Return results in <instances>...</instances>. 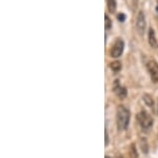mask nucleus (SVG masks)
<instances>
[{"mask_svg": "<svg viewBox=\"0 0 158 158\" xmlns=\"http://www.w3.org/2000/svg\"><path fill=\"white\" fill-rule=\"evenodd\" d=\"M105 145L107 144V142H109V138H107V131H105Z\"/></svg>", "mask_w": 158, "mask_h": 158, "instance_id": "2eb2a0df", "label": "nucleus"}, {"mask_svg": "<svg viewBox=\"0 0 158 158\" xmlns=\"http://www.w3.org/2000/svg\"><path fill=\"white\" fill-rule=\"evenodd\" d=\"M147 68L153 82L158 83V64L155 61H150L147 64Z\"/></svg>", "mask_w": 158, "mask_h": 158, "instance_id": "20e7f679", "label": "nucleus"}, {"mask_svg": "<svg viewBox=\"0 0 158 158\" xmlns=\"http://www.w3.org/2000/svg\"><path fill=\"white\" fill-rule=\"evenodd\" d=\"M136 29H137V32L140 35H143L145 30V14L143 12H139L136 18Z\"/></svg>", "mask_w": 158, "mask_h": 158, "instance_id": "39448f33", "label": "nucleus"}, {"mask_svg": "<svg viewBox=\"0 0 158 158\" xmlns=\"http://www.w3.org/2000/svg\"><path fill=\"white\" fill-rule=\"evenodd\" d=\"M123 49H124V43L121 38H118V39L115 42L113 48L111 50V56L112 57H119L122 54L123 52Z\"/></svg>", "mask_w": 158, "mask_h": 158, "instance_id": "7ed1b4c3", "label": "nucleus"}, {"mask_svg": "<svg viewBox=\"0 0 158 158\" xmlns=\"http://www.w3.org/2000/svg\"><path fill=\"white\" fill-rule=\"evenodd\" d=\"M116 121H117V126H118L119 131L126 130L129 126V123H130V111L124 106H122V105L117 108Z\"/></svg>", "mask_w": 158, "mask_h": 158, "instance_id": "f257e3e1", "label": "nucleus"}, {"mask_svg": "<svg viewBox=\"0 0 158 158\" xmlns=\"http://www.w3.org/2000/svg\"><path fill=\"white\" fill-rule=\"evenodd\" d=\"M136 118H137V121H138V123L140 124V126L142 128H145V130H148V128H150L151 126H152L153 119L148 112L140 111L139 114L137 115Z\"/></svg>", "mask_w": 158, "mask_h": 158, "instance_id": "f03ea898", "label": "nucleus"}, {"mask_svg": "<svg viewBox=\"0 0 158 158\" xmlns=\"http://www.w3.org/2000/svg\"><path fill=\"white\" fill-rule=\"evenodd\" d=\"M132 153H133V158H137V153H135V145H132Z\"/></svg>", "mask_w": 158, "mask_h": 158, "instance_id": "ddd939ff", "label": "nucleus"}, {"mask_svg": "<svg viewBox=\"0 0 158 158\" xmlns=\"http://www.w3.org/2000/svg\"><path fill=\"white\" fill-rule=\"evenodd\" d=\"M117 18H118V20H120V21H124V19H126V16H124V14L120 13Z\"/></svg>", "mask_w": 158, "mask_h": 158, "instance_id": "4468645a", "label": "nucleus"}, {"mask_svg": "<svg viewBox=\"0 0 158 158\" xmlns=\"http://www.w3.org/2000/svg\"><path fill=\"white\" fill-rule=\"evenodd\" d=\"M107 9H109V12L110 13H114L117 8L116 0H107Z\"/></svg>", "mask_w": 158, "mask_h": 158, "instance_id": "6e6552de", "label": "nucleus"}, {"mask_svg": "<svg viewBox=\"0 0 158 158\" xmlns=\"http://www.w3.org/2000/svg\"><path fill=\"white\" fill-rule=\"evenodd\" d=\"M149 44L150 46L154 49L158 48V42H157V38H156V35H155V31L153 29H150L149 31Z\"/></svg>", "mask_w": 158, "mask_h": 158, "instance_id": "0eeeda50", "label": "nucleus"}, {"mask_svg": "<svg viewBox=\"0 0 158 158\" xmlns=\"http://www.w3.org/2000/svg\"><path fill=\"white\" fill-rule=\"evenodd\" d=\"M143 102H145L149 107L154 106V99H153L150 95H143Z\"/></svg>", "mask_w": 158, "mask_h": 158, "instance_id": "1a4fd4ad", "label": "nucleus"}, {"mask_svg": "<svg viewBox=\"0 0 158 158\" xmlns=\"http://www.w3.org/2000/svg\"><path fill=\"white\" fill-rule=\"evenodd\" d=\"M104 19H105V23H104V27L105 29H110L111 28V26H112V21H111V19H110V17L107 15H105L104 16Z\"/></svg>", "mask_w": 158, "mask_h": 158, "instance_id": "f8f14e48", "label": "nucleus"}, {"mask_svg": "<svg viewBox=\"0 0 158 158\" xmlns=\"http://www.w3.org/2000/svg\"><path fill=\"white\" fill-rule=\"evenodd\" d=\"M110 67H111V69L115 72H118V71H120L121 69V63L120 62H113V63L110 64Z\"/></svg>", "mask_w": 158, "mask_h": 158, "instance_id": "9d476101", "label": "nucleus"}, {"mask_svg": "<svg viewBox=\"0 0 158 158\" xmlns=\"http://www.w3.org/2000/svg\"><path fill=\"white\" fill-rule=\"evenodd\" d=\"M157 112H158V106H157Z\"/></svg>", "mask_w": 158, "mask_h": 158, "instance_id": "f3484780", "label": "nucleus"}, {"mask_svg": "<svg viewBox=\"0 0 158 158\" xmlns=\"http://www.w3.org/2000/svg\"><path fill=\"white\" fill-rule=\"evenodd\" d=\"M140 144H141V149H142V152L143 153H148V143H147V140H145V139H142L141 140V142H140Z\"/></svg>", "mask_w": 158, "mask_h": 158, "instance_id": "9b49d317", "label": "nucleus"}, {"mask_svg": "<svg viewBox=\"0 0 158 158\" xmlns=\"http://www.w3.org/2000/svg\"><path fill=\"white\" fill-rule=\"evenodd\" d=\"M118 158H122V157H118Z\"/></svg>", "mask_w": 158, "mask_h": 158, "instance_id": "a211bd4d", "label": "nucleus"}, {"mask_svg": "<svg viewBox=\"0 0 158 158\" xmlns=\"http://www.w3.org/2000/svg\"><path fill=\"white\" fill-rule=\"evenodd\" d=\"M114 91L117 95V97L120 98V99H123V98L126 97V89L124 87H122V86H120L118 81H116V83H115Z\"/></svg>", "mask_w": 158, "mask_h": 158, "instance_id": "423d86ee", "label": "nucleus"}, {"mask_svg": "<svg viewBox=\"0 0 158 158\" xmlns=\"http://www.w3.org/2000/svg\"><path fill=\"white\" fill-rule=\"evenodd\" d=\"M105 158H110V157L109 156H105Z\"/></svg>", "mask_w": 158, "mask_h": 158, "instance_id": "dca6fc26", "label": "nucleus"}]
</instances>
